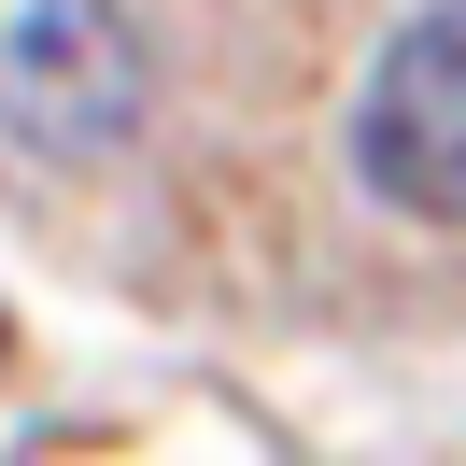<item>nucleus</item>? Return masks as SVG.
<instances>
[{
	"label": "nucleus",
	"instance_id": "f257e3e1",
	"mask_svg": "<svg viewBox=\"0 0 466 466\" xmlns=\"http://www.w3.org/2000/svg\"><path fill=\"white\" fill-rule=\"evenodd\" d=\"M142 86H156V43H142L127 0H29V15L0 29V127L29 156H57V170L127 156Z\"/></svg>",
	"mask_w": 466,
	"mask_h": 466
},
{
	"label": "nucleus",
	"instance_id": "f03ea898",
	"mask_svg": "<svg viewBox=\"0 0 466 466\" xmlns=\"http://www.w3.org/2000/svg\"><path fill=\"white\" fill-rule=\"evenodd\" d=\"M353 184L410 227H466V0H424L353 86Z\"/></svg>",
	"mask_w": 466,
	"mask_h": 466
}]
</instances>
